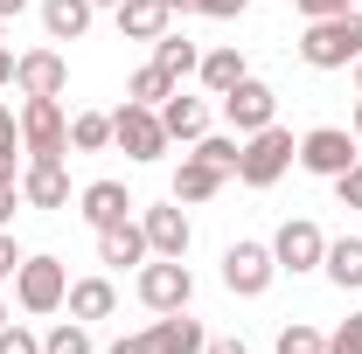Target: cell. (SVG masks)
Masks as SVG:
<instances>
[{"instance_id":"obj_1","label":"cell","mask_w":362,"mask_h":354,"mask_svg":"<svg viewBox=\"0 0 362 354\" xmlns=\"http://www.w3.org/2000/svg\"><path fill=\"white\" fill-rule=\"evenodd\" d=\"M300 63H307V70H349V63H362V7L327 14V21H307Z\"/></svg>"},{"instance_id":"obj_2","label":"cell","mask_w":362,"mask_h":354,"mask_svg":"<svg viewBox=\"0 0 362 354\" xmlns=\"http://www.w3.org/2000/svg\"><path fill=\"white\" fill-rule=\"evenodd\" d=\"M63 299H70V264L49 257V250L21 257V271H14V306L28 312V319H49V312H63Z\"/></svg>"},{"instance_id":"obj_3","label":"cell","mask_w":362,"mask_h":354,"mask_svg":"<svg viewBox=\"0 0 362 354\" xmlns=\"http://www.w3.org/2000/svg\"><path fill=\"white\" fill-rule=\"evenodd\" d=\"M293 160H300V139L272 118L265 133H251L244 146H237V181H244V188H272V181H286Z\"/></svg>"},{"instance_id":"obj_4","label":"cell","mask_w":362,"mask_h":354,"mask_svg":"<svg viewBox=\"0 0 362 354\" xmlns=\"http://www.w3.org/2000/svg\"><path fill=\"white\" fill-rule=\"evenodd\" d=\"M21 153L28 160H70V111L63 97H21Z\"/></svg>"},{"instance_id":"obj_5","label":"cell","mask_w":362,"mask_h":354,"mask_svg":"<svg viewBox=\"0 0 362 354\" xmlns=\"http://www.w3.org/2000/svg\"><path fill=\"white\" fill-rule=\"evenodd\" d=\"M133 292H139L146 312H188L195 271H188V257H146V264L133 271Z\"/></svg>"},{"instance_id":"obj_6","label":"cell","mask_w":362,"mask_h":354,"mask_svg":"<svg viewBox=\"0 0 362 354\" xmlns=\"http://www.w3.org/2000/svg\"><path fill=\"white\" fill-rule=\"evenodd\" d=\"M112 146H119L126 160L146 167V160H168V146H175V139H168V126H160V111H153V104H133V97H126V104L112 111Z\"/></svg>"},{"instance_id":"obj_7","label":"cell","mask_w":362,"mask_h":354,"mask_svg":"<svg viewBox=\"0 0 362 354\" xmlns=\"http://www.w3.org/2000/svg\"><path fill=\"white\" fill-rule=\"evenodd\" d=\"M272 278H279L272 243H258V236H237V243L223 250V292H230V299H265Z\"/></svg>"},{"instance_id":"obj_8","label":"cell","mask_w":362,"mask_h":354,"mask_svg":"<svg viewBox=\"0 0 362 354\" xmlns=\"http://www.w3.org/2000/svg\"><path fill=\"white\" fill-rule=\"evenodd\" d=\"M272 257H279V271L307 278V271H320V257H327V229H320L314 216H286L279 236H272Z\"/></svg>"},{"instance_id":"obj_9","label":"cell","mask_w":362,"mask_h":354,"mask_svg":"<svg viewBox=\"0 0 362 354\" xmlns=\"http://www.w3.org/2000/svg\"><path fill=\"white\" fill-rule=\"evenodd\" d=\"M272 118H279V90H272L265 77H244L237 90H223V126H230L237 139L265 133Z\"/></svg>"},{"instance_id":"obj_10","label":"cell","mask_w":362,"mask_h":354,"mask_svg":"<svg viewBox=\"0 0 362 354\" xmlns=\"http://www.w3.org/2000/svg\"><path fill=\"white\" fill-rule=\"evenodd\" d=\"M356 146L362 139L349 133V126H314V133H300V167L320 174V181H334V174L356 167Z\"/></svg>"},{"instance_id":"obj_11","label":"cell","mask_w":362,"mask_h":354,"mask_svg":"<svg viewBox=\"0 0 362 354\" xmlns=\"http://www.w3.org/2000/svg\"><path fill=\"white\" fill-rule=\"evenodd\" d=\"M139 229H146V250H153V257H188V243H195L188 209H181L175 195H168V202H153V209H139Z\"/></svg>"},{"instance_id":"obj_12","label":"cell","mask_w":362,"mask_h":354,"mask_svg":"<svg viewBox=\"0 0 362 354\" xmlns=\"http://www.w3.org/2000/svg\"><path fill=\"white\" fill-rule=\"evenodd\" d=\"M14 90H21V97H63V90H70L63 49H28V56H14Z\"/></svg>"},{"instance_id":"obj_13","label":"cell","mask_w":362,"mask_h":354,"mask_svg":"<svg viewBox=\"0 0 362 354\" xmlns=\"http://www.w3.org/2000/svg\"><path fill=\"white\" fill-rule=\"evenodd\" d=\"M139 202L126 195V181H90V188H77V216L90 222V229H112V222H126Z\"/></svg>"},{"instance_id":"obj_14","label":"cell","mask_w":362,"mask_h":354,"mask_svg":"<svg viewBox=\"0 0 362 354\" xmlns=\"http://www.w3.org/2000/svg\"><path fill=\"white\" fill-rule=\"evenodd\" d=\"M153 354H202L209 348V334H202V319H188V312H153V326L139 334Z\"/></svg>"},{"instance_id":"obj_15","label":"cell","mask_w":362,"mask_h":354,"mask_svg":"<svg viewBox=\"0 0 362 354\" xmlns=\"http://www.w3.org/2000/svg\"><path fill=\"white\" fill-rule=\"evenodd\" d=\"M21 209H70V174H63V160H28V167H21Z\"/></svg>"},{"instance_id":"obj_16","label":"cell","mask_w":362,"mask_h":354,"mask_svg":"<svg viewBox=\"0 0 362 354\" xmlns=\"http://www.w3.org/2000/svg\"><path fill=\"white\" fill-rule=\"evenodd\" d=\"M112 21H119L126 42H160V35L175 28V7H168V0H119Z\"/></svg>"},{"instance_id":"obj_17","label":"cell","mask_w":362,"mask_h":354,"mask_svg":"<svg viewBox=\"0 0 362 354\" xmlns=\"http://www.w3.org/2000/svg\"><path fill=\"white\" fill-rule=\"evenodd\" d=\"M153 250H146V229H139V216L126 222H112V229H98V264H112V271H126V264H146Z\"/></svg>"},{"instance_id":"obj_18","label":"cell","mask_w":362,"mask_h":354,"mask_svg":"<svg viewBox=\"0 0 362 354\" xmlns=\"http://www.w3.org/2000/svg\"><path fill=\"white\" fill-rule=\"evenodd\" d=\"M223 167H209L202 153H181V167H175V202L181 209H202V202H216L223 195Z\"/></svg>"},{"instance_id":"obj_19","label":"cell","mask_w":362,"mask_h":354,"mask_svg":"<svg viewBox=\"0 0 362 354\" xmlns=\"http://www.w3.org/2000/svg\"><path fill=\"white\" fill-rule=\"evenodd\" d=\"M63 312H70V319H112V312H119V285H112V278H105V271H98V278H70V299H63Z\"/></svg>"},{"instance_id":"obj_20","label":"cell","mask_w":362,"mask_h":354,"mask_svg":"<svg viewBox=\"0 0 362 354\" xmlns=\"http://www.w3.org/2000/svg\"><path fill=\"white\" fill-rule=\"evenodd\" d=\"M195 77H202L209 97H223V90H237L244 77H251V63H244V49H237V42H223V49H202V70H195Z\"/></svg>"},{"instance_id":"obj_21","label":"cell","mask_w":362,"mask_h":354,"mask_svg":"<svg viewBox=\"0 0 362 354\" xmlns=\"http://www.w3.org/2000/svg\"><path fill=\"white\" fill-rule=\"evenodd\" d=\"M160 126H168V139H181V146H195V139L209 133V104H202V97H188V90L175 84V97L160 104Z\"/></svg>"},{"instance_id":"obj_22","label":"cell","mask_w":362,"mask_h":354,"mask_svg":"<svg viewBox=\"0 0 362 354\" xmlns=\"http://www.w3.org/2000/svg\"><path fill=\"white\" fill-rule=\"evenodd\" d=\"M90 21H98V7H90V0H42V28H49V42H84Z\"/></svg>"},{"instance_id":"obj_23","label":"cell","mask_w":362,"mask_h":354,"mask_svg":"<svg viewBox=\"0 0 362 354\" xmlns=\"http://www.w3.org/2000/svg\"><path fill=\"white\" fill-rule=\"evenodd\" d=\"M327 285H341V292H362V236H327Z\"/></svg>"},{"instance_id":"obj_24","label":"cell","mask_w":362,"mask_h":354,"mask_svg":"<svg viewBox=\"0 0 362 354\" xmlns=\"http://www.w3.org/2000/svg\"><path fill=\"white\" fill-rule=\"evenodd\" d=\"M153 63H160V70L181 84V77H195V70H202V49L188 42V35H175V28H168V35L153 42Z\"/></svg>"},{"instance_id":"obj_25","label":"cell","mask_w":362,"mask_h":354,"mask_svg":"<svg viewBox=\"0 0 362 354\" xmlns=\"http://www.w3.org/2000/svg\"><path fill=\"white\" fill-rule=\"evenodd\" d=\"M112 146V111H70V153H105Z\"/></svg>"},{"instance_id":"obj_26","label":"cell","mask_w":362,"mask_h":354,"mask_svg":"<svg viewBox=\"0 0 362 354\" xmlns=\"http://www.w3.org/2000/svg\"><path fill=\"white\" fill-rule=\"evenodd\" d=\"M126 97H133V104H153V111H160V104L175 97V77H168L160 63H146V70H133V84H126Z\"/></svg>"},{"instance_id":"obj_27","label":"cell","mask_w":362,"mask_h":354,"mask_svg":"<svg viewBox=\"0 0 362 354\" xmlns=\"http://www.w3.org/2000/svg\"><path fill=\"white\" fill-rule=\"evenodd\" d=\"M42 354H98V348H90V326H84V319H56V326L42 334Z\"/></svg>"},{"instance_id":"obj_28","label":"cell","mask_w":362,"mask_h":354,"mask_svg":"<svg viewBox=\"0 0 362 354\" xmlns=\"http://www.w3.org/2000/svg\"><path fill=\"white\" fill-rule=\"evenodd\" d=\"M237 146H244L237 133H202V139H195V153H202L209 167H223L230 181H237Z\"/></svg>"},{"instance_id":"obj_29","label":"cell","mask_w":362,"mask_h":354,"mask_svg":"<svg viewBox=\"0 0 362 354\" xmlns=\"http://www.w3.org/2000/svg\"><path fill=\"white\" fill-rule=\"evenodd\" d=\"M327 348V334L307 326V319H293V326H279V354H320Z\"/></svg>"},{"instance_id":"obj_30","label":"cell","mask_w":362,"mask_h":354,"mask_svg":"<svg viewBox=\"0 0 362 354\" xmlns=\"http://www.w3.org/2000/svg\"><path fill=\"white\" fill-rule=\"evenodd\" d=\"M320 354H362V312H349V319L327 334V348H320Z\"/></svg>"},{"instance_id":"obj_31","label":"cell","mask_w":362,"mask_h":354,"mask_svg":"<svg viewBox=\"0 0 362 354\" xmlns=\"http://www.w3.org/2000/svg\"><path fill=\"white\" fill-rule=\"evenodd\" d=\"M0 354H42V334H28L21 319H7L0 326Z\"/></svg>"},{"instance_id":"obj_32","label":"cell","mask_w":362,"mask_h":354,"mask_svg":"<svg viewBox=\"0 0 362 354\" xmlns=\"http://www.w3.org/2000/svg\"><path fill=\"white\" fill-rule=\"evenodd\" d=\"M334 202H341L349 216H362V160L349 167V174H334Z\"/></svg>"},{"instance_id":"obj_33","label":"cell","mask_w":362,"mask_h":354,"mask_svg":"<svg viewBox=\"0 0 362 354\" xmlns=\"http://www.w3.org/2000/svg\"><path fill=\"white\" fill-rule=\"evenodd\" d=\"M21 243H14V229H0V285H14V271H21Z\"/></svg>"},{"instance_id":"obj_34","label":"cell","mask_w":362,"mask_h":354,"mask_svg":"<svg viewBox=\"0 0 362 354\" xmlns=\"http://www.w3.org/2000/svg\"><path fill=\"white\" fill-rule=\"evenodd\" d=\"M21 167H28L21 139H14V146H0V181H7V188H21Z\"/></svg>"},{"instance_id":"obj_35","label":"cell","mask_w":362,"mask_h":354,"mask_svg":"<svg viewBox=\"0 0 362 354\" xmlns=\"http://www.w3.org/2000/svg\"><path fill=\"white\" fill-rule=\"evenodd\" d=\"M251 0H195V14H209V21H237Z\"/></svg>"},{"instance_id":"obj_36","label":"cell","mask_w":362,"mask_h":354,"mask_svg":"<svg viewBox=\"0 0 362 354\" xmlns=\"http://www.w3.org/2000/svg\"><path fill=\"white\" fill-rule=\"evenodd\" d=\"M293 7H300V14H307V21H327V14H349V7H356V0H293Z\"/></svg>"},{"instance_id":"obj_37","label":"cell","mask_w":362,"mask_h":354,"mask_svg":"<svg viewBox=\"0 0 362 354\" xmlns=\"http://www.w3.org/2000/svg\"><path fill=\"white\" fill-rule=\"evenodd\" d=\"M14 209H21V188L0 181V229H14Z\"/></svg>"},{"instance_id":"obj_38","label":"cell","mask_w":362,"mask_h":354,"mask_svg":"<svg viewBox=\"0 0 362 354\" xmlns=\"http://www.w3.org/2000/svg\"><path fill=\"white\" fill-rule=\"evenodd\" d=\"M21 139V118H14V104H0V146H14Z\"/></svg>"},{"instance_id":"obj_39","label":"cell","mask_w":362,"mask_h":354,"mask_svg":"<svg viewBox=\"0 0 362 354\" xmlns=\"http://www.w3.org/2000/svg\"><path fill=\"white\" fill-rule=\"evenodd\" d=\"M202 354H251V348H244L237 334H223V341H209V348H202Z\"/></svg>"},{"instance_id":"obj_40","label":"cell","mask_w":362,"mask_h":354,"mask_svg":"<svg viewBox=\"0 0 362 354\" xmlns=\"http://www.w3.org/2000/svg\"><path fill=\"white\" fill-rule=\"evenodd\" d=\"M105 354H153V348H146V341H139V334H133V341H112V348H105Z\"/></svg>"},{"instance_id":"obj_41","label":"cell","mask_w":362,"mask_h":354,"mask_svg":"<svg viewBox=\"0 0 362 354\" xmlns=\"http://www.w3.org/2000/svg\"><path fill=\"white\" fill-rule=\"evenodd\" d=\"M7 84H14V49L0 42V90H7Z\"/></svg>"},{"instance_id":"obj_42","label":"cell","mask_w":362,"mask_h":354,"mask_svg":"<svg viewBox=\"0 0 362 354\" xmlns=\"http://www.w3.org/2000/svg\"><path fill=\"white\" fill-rule=\"evenodd\" d=\"M14 14H28V0H0V21H14Z\"/></svg>"},{"instance_id":"obj_43","label":"cell","mask_w":362,"mask_h":354,"mask_svg":"<svg viewBox=\"0 0 362 354\" xmlns=\"http://www.w3.org/2000/svg\"><path fill=\"white\" fill-rule=\"evenodd\" d=\"M349 133H356V139H362V97H356V118H349Z\"/></svg>"},{"instance_id":"obj_44","label":"cell","mask_w":362,"mask_h":354,"mask_svg":"<svg viewBox=\"0 0 362 354\" xmlns=\"http://www.w3.org/2000/svg\"><path fill=\"white\" fill-rule=\"evenodd\" d=\"M168 7H175V14H195V0H168Z\"/></svg>"},{"instance_id":"obj_45","label":"cell","mask_w":362,"mask_h":354,"mask_svg":"<svg viewBox=\"0 0 362 354\" xmlns=\"http://www.w3.org/2000/svg\"><path fill=\"white\" fill-rule=\"evenodd\" d=\"M7 319H14V306H7V299H0V326H7Z\"/></svg>"},{"instance_id":"obj_46","label":"cell","mask_w":362,"mask_h":354,"mask_svg":"<svg viewBox=\"0 0 362 354\" xmlns=\"http://www.w3.org/2000/svg\"><path fill=\"white\" fill-rule=\"evenodd\" d=\"M356 97H362V63H356Z\"/></svg>"},{"instance_id":"obj_47","label":"cell","mask_w":362,"mask_h":354,"mask_svg":"<svg viewBox=\"0 0 362 354\" xmlns=\"http://www.w3.org/2000/svg\"><path fill=\"white\" fill-rule=\"evenodd\" d=\"M90 7H119V0H90Z\"/></svg>"},{"instance_id":"obj_48","label":"cell","mask_w":362,"mask_h":354,"mask_svg":"<svg viewBox=\"0 0 362 354\" xmlns=\"http://www.w3.org/2000/svg\"><path fill=\"white\" fill-rule=\"evenodd\" d=\"M0 42H7V21H0Z\"/></svg>"},{"instance_id":"obj_49","label":"cell","mask_w":362,"mask_h":354,"mask_svg":"<svg viewBox=\"0 0 362 354\" xmlns=\"http://www.w3.org/2000/svg\"><path fill=\"white\" fill-rule=\"evenodd\" d=\"M356 7H362V0H356Z\"/></svg>"}]
</instances>
